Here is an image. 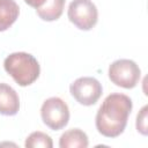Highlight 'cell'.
Masks as SVG:
<instances>
[{"mask_svg": "<svg viewBox=\"0 0 148 148\" xmlns=\"http://www.w3.org/2000/svg\"><path fill=\"white\" fill-rule=\"evenodd\" d=\"M24 146L27 148H52L53 142L50 135L43 132H32L25 140Z\"/></svg>", "mask_w": 148, "mask_h": 148, "instance_id": "11", "label": "cell"}, {"mask_svg": "<svg viewBox=\"0 0 148 148\" xmlns=\"http://www.w3.org/2000/svg\"><path fill=\"white\" fill-rule=\"evenodd\" d=\"M68 20L81 30L92 29L98 20V12L91 0H73L68 6Z\"/></svg>", "mask_w": 148, "mask_h": 148, "instance_id": "5", "label": "cell"}, {"mask_svg": "<svg viewBox=\"0 0 148 148\" xmlns=\"http://www.w3.org/2000/svg\"><path fill=\"white\" fill-rule=\"evenodd\" d=\"M25 1V3H28L30 7H32V8H39V7H42L44 3H45V1L46 0H24Z\"/></svg>", "mask_w": 148, "mask_h": 148, "instance_id": "13", "label": "cell"}, {"mask_svg": "<svg viewBox=\"0 0 148 148\" xmlns=\"http://www.w3.org/2000/svg\"><path fill=\"white\" fill-rule=\"evenodd\" d=\"M3 68L21 87L34 83L40 73L37 59L27 52L10 53L3 61Z\"/></svg>", "mask_w": 148, "mask_h": 148, "instance_id": "2", "label": "cell"}, {"mask_svg": "<svg viewBox=\"0 0 148 148\" xmlns=\"http://www.w3.org/2000/svg\"><path fill=\"white\" fill-rule=\"evenodd\" d=\"M71 95L81 105H94L102 96L103 88L98 80L91 76L76 79L69 87Z\"/></svg>", "mask_w": 148, "mask_h": 148, "instance_id": "6", "label": "cell"}, {"mask_svg": "<svg viewBox=\"0 0 148 148\" xmlns=\"http://www.w3.org/2000/svg\"><path fill=\"white\" fill-rule=\"evenodd\" d=\"M133 104L132 99L124 94H110L99 106L95 124L98 133L106 138L119 136L128 120Z\"/></svg>", "mask_w": 148, "mask_h": 148, "instance_id": "1", "label": "cell"}, {"mask_svg": "<svg viewBox=\"0 0 148 148\" xmlns=\"http://www.w3.org/2000/svg\"><path fill=\"white\" fill-rule=\"evenodd\" d=\"M43 123L52 131L62 130L69 120L68 105L59 97H50L44 101L40 109Z\"/></svg>", "mask_w": 148, "mask_h": 148, "instance_id": "4", "label": "cell"}, {"mask_svg": "<svg viewBox=\"0 0 148 148\" xmlns=\"http://www.w3.org/2000/svg\"><path fill=\"white\" fill-rule=\"evenodd\" d=\"M141 76L139 66L130 59H119L109 67V79L112 83L125 89L134 88Z\"/></svg>", "mask_w": 148, "mask_h": 148, "instance_id": "3", "label": "cell"}, {"mask_svg": "<svg viewBox=\"0 0 148 148\" xmlns=\"http://www.w3.org/2000/svg\"><path fill=\"white\" fill-rule=\"evenodd\" d=\"M20 7L15 0H0V31L7 30L17 20Z\"/></svg>", "mask_w": 148, "mask_h": 148, "instance_id": "8", "label": "cell"}, {"mask_svg": "<svg viewBox=\"0 0 148 148\" xmlns=\"http://www.w3.org/2000/svg\"><path fill=\"white\" fill-rule=\"evenodd\" d=\"M88 145V136L80 128H72L66 131L59 140L60 148H87Z\"/></svg>", "mask_w": 148, "mask_h": 148, "instance_id": "9", "label": "cell"}, {"mask_svg": "<svg viewBox=\"0 0 148 148\" xmlns=\"http://www.w3.org/2000/svg\"><path fill=\"white\" fill-rule=\"evenodd\" d=\"M20 109V98L16 91L7 83H0V113L15 116Z\"/></svg>", "mask_w": 148, "mask_h": 148, "instance_id": "7", "label": "cell"}, {"mask_svg": "<svg viewBox=\"0 0 148 148\" xmlns=\"http://www.w3.org/2000/svg\"><path fill=\"white\" fill-rule=\"evenodd\" d=\"M136 130L143 135H147V106H143L136 117Z\"/></svg>", "mask_w": 148, "mask_h": 148, "instance_id": "12", "label": "cell"}, {"mask_svg": "<svg viewBox=\"0 0 148 148\" xmlns=\"http://www.w3.org/2000/svg\"><path fill=\"white\" fill-rule=\"evenodd\" d=\"M65 1L66 0H46L42 7L36 9V13L44 21H56L62 15Z\"/></svg>", "mask_w": 148, "mask_h": 148, "instance_id": "10", "label": "cell"}]
</instances>
